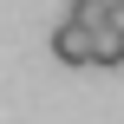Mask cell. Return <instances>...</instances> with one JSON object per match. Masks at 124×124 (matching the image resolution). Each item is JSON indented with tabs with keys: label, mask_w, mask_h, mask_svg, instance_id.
<instances>
[{
	"label": "cell",
	"mask_w": 124,
	"mask_h": 124,
	"mask_svg": "<svg viewBox=\"0 0 124 124\" xmlns=\"http://www.w3.org/2000/svg\"><path fill=\"white\" fill-rule=\"evenodd\" d=\"M52 59H59V65H92V26H85L78 13H65V20L52 26Z\"/></svg>",
	"instance_id": "obj_1"
},
{
	"label": "cell",
	"mask_w": 124,
	"mask_h": 124,
	"mask_svg": "<svg viewBox=\"0 0 124 124\" xmlns=\"http://www.w3.org/2000/svg\"><path fill=\"white\" fill-rule=\"evenodd\" d=\"M92 65H98V72H118V65H124V33L92 26Z\"/></svg>",
	"instance_id": "obj_2"
},
{
	"label": "cell",
	"mask_w": 124,
	"mask_h": 124,
	"mask_svg": "<svg viewBox=\"0 0 124 124\" xmlns=\"http://www.w3.org/2000/svg\"><path fill=\"white\" fill-rule=\"evenodd\" d=\"M98 26H111V33H124V0H105V20Z\"/></svg>",
	"instance_id": "obj_3"
},
{
	"label": "cell",
	"mask_w": 124,
	"mask_h": 124,
	"mask_svg": "<svg viewBox=\"0 0 124 124\" xmlns=\"http://www.w3.org/2000/svg\"><path fill=\"white\" fill-rule=\"evenodd\" d=\"M72 7H105V0H72Z\"/></svg>",
	"instance_id": "obj_4"
}]
</instances>
